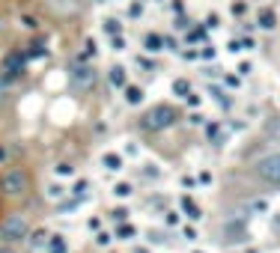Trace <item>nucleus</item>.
Segmentation results:
<instances>
[{
  "label": "nucleus",
  "instance_id": "1",
  "mask_svg": "<svg viewBox=\"0 0 280 253\" xmlns=\"http://www.w3.org/2000/svg\"><path fill=\"white\" fill-rule=\"evenodd\" d=\"M33 188V179H30V170L27 167H6L0 173V194L9 197V200H21L27 197Z\"/></svg>",
  "mask_w": 280,
  "mask_h": 253
},
{
  "label": "nucleus",
  "instance_id": "2",
  "mask_svg": "<svg viewBox=\"0 0 280 253\" xmlns=\"http://www.w3.org/2000/svg\"><path fill=\"white\" fill-rule=\"evenodd\" d=\"M176 119H179V110L173 104H155L140 116V128L143 131H164V128H173Z\"/></svg>",
  "mask_w": 280,
  "mask_h": 253
},
{
  "label": "nucleus",
  "instance_id": "3",
  "mask_svg": "<svg viewBox=\"0 0 280 253\" xmlns=\"http://www.w3.org/2000/svg\"><path fill=\"white\" fill-rule=\"evenodd\" d=\"M27 236H30V221H27V215L12 212V215H6V218L0 221V242H3V245H21V242H27Z\"/></svg>",
  "mask_w": 280,
  "mask_h": 253
},
{
  "label": "nucleus",
  "instance_id": "4",
  "mask_svg": "<svg viewBox=\"0 0 280 253\" xmlns=\"http://www.w3.org/2000/svg\"><path fill=\"white\" fill-rule=\"evenodd\" d=\"M95 84H98V72H95L93 63L78 60V63L69 69V86H72L75 92H90Z\"/></svg>",
  "mask_w": 280,
  "mask_h": 253
},
{
  "label": "nucleus",
  "instance_id": "5",
  "mask_svg": "<svg viewBox=\"0 0 280 253\" xmlns=\"http://www.w3.org/2000/svg\"><path fill=\"white\" fill-rule=\"evenodd\" d=\"M254 173H257V179H263L266 185L280 188V152H269V155L257 158V161H254Z\"/></svg>",
  "mask_w": 280,
  "mask_h": 253
},
{
  "label": "nucleus",
  "instance_id": "6",
  "mask_svg": "<svg viewBox=\"0 0 280 253\" xmlns=\"http://www.w3.org/2000/svg\"><path fill=\"white\" fill-rule=\"evenodd\" d=\"M24 63H27V54H21V51H12V54L3 60V66H0L3 78H6V81H15L18 75H24Z\"/></svg>",
  "mask_w": 280,
  "mask_h": 253
},
{
  "label": "nucleus",
  "instance_id": "7",
  "mask_svg": "<svg viewBox=\"0 0 280 253\" xmlns=\"http://www.w3.org/2000/svg\"><path fill=\"white\" fill-rule=\"evenodd\" d=\"M48 239H51V233L48 230H30V236H27V248L30 253H48Z\"/></svg>",
  "mask_w": 280,
  "mask_h": 253
},
{
  "label": "nucleus",
  "instance_id": "8",
  "mask_svg": "<svg viewBox=\"0 0 280 253\" xmlns=\"http://www.w3.org/2000/svg\"><path fill=\"white\" fill-rule=\"evenodd\" d=\"M257 24H260L263 30H275V27H278V12H275L272 6H263V9L257 12Z\"/></svg>",
  "mask_w": 280,
  "mask_h": 253
},
{
  "label": "nucleus",
  "instance_id": "9",
  "mask_svg": "<svg viewBox=\"0 0 280 253\" xmlns=\"http://www.w3.org/2000/svg\"><path fill=\"white\" fill-rule=\"evenodd\" d=\"M107 81H110V86H116V89H125V84H128V72H125V66H110V72H107Z\"/></svg>",
  "mask_w": 280,
  "mask_h": 253
},
{
  "label": "nucleus",
  "instance_id": "10",
  "mask_svg": "<svg viewBox=\"0 0 280 253\" xmlns=\"http://www.w3.org/2000/svg\"><path fill=\"white\" fill-rule=\"evenodd\" d=\"M101 164H104V170L116 173V170H122V155H116V152H104V155H101Z\"/></svg>",
  "mask_w": 280,
  "mask_h": 253
},
{
  "label": "nucleus",
  "instance_id": "11",
  "mask_svg": "<svg viewBox=\"0 0 280 253\" xmlns=\"http://www.w3.org/2000/svg\"><path fill=\"white\" fill-rule=\"evenodd\" d=\"M143 45H146V51H152V54H158V51H164V36H158V33H146V39H143Z\"/></svg>",
  "mask_w": 280,
  "mask_h": 253
},
{
  "label": "nucleus",
  "instance_id": "12",
  "mask_svg": "<svg viewBox=\"0 0 280 253\" xmlns=\"http://www.w3.org/2000/svg\"><path fill=\"white\" fill-rule=\"evenodd\" d=\"M42 54H48V39H45V36H36V39L30 42L27 57H42Z\"/></svg>",
  "mask_w": 280,
  "mask_h": 253
},
{
  "label": "nucleus",
  "instance_id": "13",
  "mask_svg": "<svg viewBox=\"0 0 280 253\" xmlns=\"http://www.w3.org/2000/svg\"><path fill=\"white\" fill-rule=\"evenodd\" d=\"M182 212H185V215H188L191 221H200V218H203V212H200V206H197V203H194L191 197H182Z\"/></svg>",
  "mask_w": 280,
  "mask_h": 253
},
{
  "label": "nucleus",
  "instance_id": "14",
  "mask_svg": "<svg viewBox=\"0 0 280 253\" xmlns=\"http://www.w3.org/2000/svg\"><path fill=\"white\" fill-rule=\"evenodd\" d=\"M125 101L128 104H140L143 101V86H128L125 84Z\"/></svg>",
  "mask_w": 280,
  "mask_h": 253
},
{
  "label": "nucleus",
  "instance_id": "15",
  "mask_svg": "<svg viewBox=\"0 0 280 253\" xmlns=\"http://www.w3.org/2000/svg\"><path fill=\"white\" fill-rule=\"evenodd\" d=\"M173 92H176L179 98H188V95H191V84H188L185 78H176V81H173Z\"/></svg>",
  "mask_w": 280,
  "mask_h": 253
},
{
  "label": "nucleus",
  "instance_id": "16",
  "mask_svg": "<svg viewBox=\"0 0 280 253\" xmlns=\"http://www.w3.org/2000/svg\"><path fill=\"white\" fill-rule=\"evenodd\" d=\"M48 253H69L66 251V239L63 236H51L48 239Z\"/></svg>",
  "mask_w": 280,
  "mask_h": 253
},
{
  "label": "nucleus",
  "instance_id": "17",
  "mask_svg": "<svg viewBox=\"0 0 280 253\" xmlns=\"http://www.w3.org/2000/svg\"><path fill=\"white\" fill-rule=\"evenodd\" d=\"M104 30H107L110 36H119V33H122V24H119L116 18H104Z\"/></svg>",
  "mask_w": 280,
  "mask_h": 253
},
{
  "label": "nucleus",
  "instance_id": "18",
  "mask_svg": "<svg viewBox=\"0 0 280 253\" xmlns=\"http://www.w3.org/2000/svg\"><path fill=\"white\" fill-rule=\"evenodd\" d=\"M87 188H90V185H87V179H81V182H75V188H72L69 194H75L78 200H84V197H87Z\"/></svg>",
  "mask_w": 280,
  "mask_h": 253
},
{
  "label": "nucleus",
  "instance_id": "19",
  "mask_svg": "<svg viewBox=\"0 0 280 253\" xmlns=\"http://www.w3.org/2000/svg\"><path fill=\"white\" fill-rule=\"evenodd\" d=\"M113 194H116V197H131L134 188H131L128 182H119V185H113Z\"/></svg>",
  "mask_w": 280,
  "mask_h": 253
},
{
  "label": "nucleus",
  "instance_id": "20",
  "mask_svg": "<svg viewBox=\"0 0 280 253\" xmlns=\"http://www.w3.org/2000/svg\"><path fill=\"white\" fill-rule=\"evenodd\" d=\"M66 194H69V191L60 188V185H51V188H48V197H51V200H60V197H66Z\"/></svg>",
  "mask_w": 280,
  "mask_h": 253
},
{
  "label": "nucleus",
  "instance_id": "21",
  "mask_svg": "<svg viewBox=\"0 0 280 253\" xmlns=\"http://www.w3.org/2000/svg\"><path fill=\"white\" fill-rule=\"evenodd\" d=\"M116 236H119V239H131V236H134V227H131V224H119Z\"/></svg>",
  "mask_w": 280,
  "mask_h": 253
},
{
  "label": "nucleus",
  "instance_id": "22",
  "mask_svg": "<svg viewBox=\"0 0 280 253\" xmlns=\"http://www.w3.org/2000/svg\"><path fill=\"white\" fill-rule=\"evenodd\" d=\"M110 218H113V221H119V224H125V221H128V209H113V212H110Z\"/></svg>",
  "mask_w": 280,
  "mask_h": 253
},
{
  "label": "nucleus",
  "instance_id": "23",
  "mask_svg": "<svg viewBox=\"0 0 280 253\" xmlns=\"http://www.w3.org/2000/svg\"><path fill=\"white\" fill-rule=\"evenodd\" d=\"M72 173H75V167H72V164H66V161H63V164H57V176H72Z\"/></svg>",
  "mask_w": 280,
  "mask_h": 253
},
{
  "label": "nucleus",
  "instance_id": "24",
  "mask_svg": "<svg viewBox=\"0 0 280 253\" xmlns=\"http://www.w3.org/2000/svg\"><path fill=\"white\" fill-rule=\"evenodd\" d=\"M206 134H209V140L218 137V134H221V125H218V122H209V125H206Z\"/></svg>",
  "mask_w": 280,
  "mask_h": 253
},
{
  "label": "nucleus",
  "instance_id": "25",
  "mask_svg": "<svg viewBox=\"0 0 280 253\" xmlns=\"http://www.w3.org/2000/svg\"><path fill=\"white\" fill-rule=\"evenodd\" d=\"M95 245L107 248V245H110V236H107V233H98V236H95Z\"/></svg>",
  "mask_w": 280,
  "mask_h": 253
},
{
  "label": "nucleus",
  "instance_id": "26",
  "mask_svg": "<svg viewBox=\"0 0 280 253\" xmlns=\"http://www.w3.org/2000/svg\"><path fill=\"white\" fill-rule=\"evenodd\" d=\"M140 12H143V3H131V9H128V15H131V18H137Z\"/></svg>",
  "mask_w": 280,
  "mask_h": 253
},
{
  "label": "nucleus",
  "instance_id": "27",
  "mask_svg": "<svg viewBox=\"0 0 280 253\" xmlns=\"http://www.w3.org/2000/svg\"><path fill=\"white\" fill-rule=\"evenodd\" d=\"M245 12H248V6H245L242 0H239V3H233V15H245Z\"/></svg>",
  "mask_w": 280,
  "mask_h": 253
},
{
  "label": "nucleus",
  "instance_id": "28",
  "mask_svg": "<svg viewBox=\"0 0 280 253\" xmlns=\"http://www.w3.org/2000/svg\"><path fill=\"white\" fill-rule=\"evenodd\" d=\"M167 224L176 227V224H179V212H167Z\"/></svg>",
  "mask_w": 280,
  "mask_h": 253
},
{
  "label": "nucleus",
  "instance_id": "29",
  "mask_svg": "<svg viewBox=\"0 0 280 253\" xmlns=\"http://www.w3.org/2000/svg\"><path fill=\"white\" fill-rule=\"evenodd\" d=\"M185 239H188V242H197V230H194V227H185Z\"/></svg>",
  "mask_w": 280,
  "mask_h": 253
},
{
  "label": "nucleus",
  "instance_id": "30",
  "mask_svg": "<svg viewBox=\"0 0 280 253\" xmlns=\"http://www.w3.org/2000/svg\"><path fill=\"white\" fill-rule=\"evenodd\" d=\"M113 48H116V51H119V48H125V39H122V33H119V36H113Z\"/></svg>",
  "mask_w": 280,
  "mask_h": 253
},
{
  "label": "nucleus",
  "instance_id": "31",
  "mask_svg": "<svg viewBox=\"0 0 280 253\" xmlns=\"http://www.w3.org/2000/svg\"><path fill=\"white\" fill-rule=\"evenodd\" d=\"M200 57H206V60H209V57H215V48H212V45H206V48L200 51Z\"/></svg>",
  "mask_w": 280,
  "mask_h": 253
},
{
  "label": "nucleus",
  "instance_id": "32",
  "mask_svg": "<svg viewBox=\"0 0 280 253\" xmlns=\"http://www.w3.org/2000/svg\"><path fill=\"white\" fill-rule=\"evenodd\" d=\"M0 253H18V251H15V245H3L0 242Z\"/></svg>",
  "mask_w": 280,
  "mask_h": 253
},
{
  "label": "nucleus",
  "instance_id": "33",
  "mask_svg": "<svg viewBox=\"0 0 280 253\" xmlns=\"http://www.w3.org/2000/svg\"><path fill=\"white\" fill-rule=\"evenodd\" d=\"M206 27H218V15H209L206 18Z\"/></svg>",
  "mask_w": 280,
  "mask_h": 253
},
{
  "label": "nucleus",
  "instance_id": "34",
  "mask_svg": "<svg viewBox=\"0 0 280 253\" xmlns=\"http://www.w3.org/2000/svg\"><path fill=\"white\" fill-rule=\"evenodd\" d=\"M3 89H6V78H3V72H0V95H3Z\"/></svg>",
  "mask_w": 280,
  "mask_h": 253
},
{
  "label": "nucleus",
  "instance_id": "35",
  "mask_svg": "<svg viewBox=\"0 0 280 253\" xmlns=\"http://www.w3.org/2000/svg\"><path fill=\"white\" fill-rule=\"evenodd\" d=\"M134 253H149L146 248H134Z\"/></svg>",
  "mask_w": 280,
  "mask_h": 253
},
{
  "label": "nucleus",
  "instance_id": "36",
  "mask_svg": "<svg viewBox=\"0 0 280 253\" xmlns=\"http://www.w3.org/2000/svg\"><path fill=\"white\" fill-rule=\"evenodd\" d=\"M3 158H6V149H3V146H0V161H3Z\"/></svg>",
  "mask_w": 280,
  "mask_h": 253
},
{
  "label": "nucleus",
  "instance_id": "37",
  "mask_svg": "<svg viewBox=\"0 0 280 253\" xmlns=\"http://www.w3.org/2000/svg\"><path fill=\"white\" fill-rule=\"evenodd\" d=\"M248 253H260V251H254V248H251V251H248Z\"/></svg>",
  "mask_w": 280,
  "mask_h": 253
},
{
  "label": "nucleus",
  "instance_id": "38",
  "mask_svg": "<svg viewBox=\"0 0 280 253\" xmlns=\"http://www.w3.org/2000/svg\"><path fill=\"white\" fill-rule=\"evenodd\" d=\"M197 253H200V251H197Z\"/></svg>",
  "mask_w": 280,
  "mask_h": 253
}]
</instances>
